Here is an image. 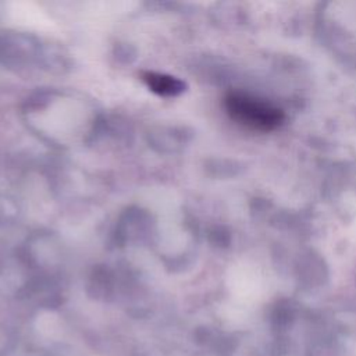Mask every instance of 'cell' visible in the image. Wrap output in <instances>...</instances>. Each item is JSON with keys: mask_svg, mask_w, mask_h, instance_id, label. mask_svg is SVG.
Masks as SVG:
<instances>
[{"mask_svg": "<svg viewBox=\"0 0 356 356\" xmlns=\"http://www.w3.org/2000/svg\"><path fill=\"white\" fill-rule=\"evenodd\" d=\"M224 103L229 117L250 129L271 131L284 120L280 108L242 92H231Z\"/></svg>", "mask_w": 356, "mask_h": 356, "instance_id": "cell-1", "label": "cell"}, {"mask_svg": "<svg viewBox=\"0 0 356 356\" xmlns=\"http://www.w3.org/2000/svg\"><path fill=\"white\" fill-rule=\"evenodd\" d=\"M142 79L146 86L159 96L172 97L185 90V83L177 76L168 74H160L154 71H146L142 74Z\"/></svg>", "mask_w": 356, "mask_h": 356, "instance_id": "cell-2", "label": "cell"}]
</instances>
